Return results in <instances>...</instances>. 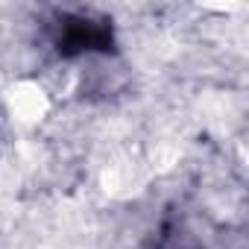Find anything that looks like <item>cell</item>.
<instances>
[{
	"mask_svg": "<svg viewBox=\"0 0 249 249\" xmlns=\"http://www.w3.org/2000/svg\"><path fill=\"white\" fill-rule=\"evenodd\" d=\"M111 27L103 18L91 15H62L56 30V47L62 56H88L111 50Z\"/></svg>",
	"mask_w": 249,
	"mask_h": 249,
	"instance_id": "cell-1",
	"label": "cell"
}]
</instances>
